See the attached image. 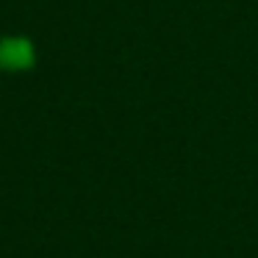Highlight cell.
I'll return each instance as SVG.
<instances>
[{
    "instance_id": "cell-1",
    "label": "cell",
    "mask_w": 258,
    "mask_h": 258,
    "mask_svg": "<svg viewBox=\"0 0 258 258\" xmlns=\"http://www.w3.org/2000/svg\"><path fill=\"white\" fill-rule=\"evenodd\" d=\"M34 47L25 36H3L0 39V70L3 73H23L34 67Z\"/></svg>"
}]
</instances>
